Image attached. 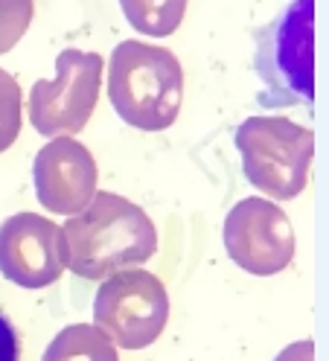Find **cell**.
<instances>
[{
	"mask_svg": "<svg viewBox=\"0 0 329 361\" xmlns=\"http://www.w3.org/2000/svg\"><path fill=\"white\" fill-rule=\"evenodd\" d=\"M68 268L82 280H105L114 271L137 268L158 251V228L143 207L117 192H94L87 207L61 228Z\"/></svg>",
	"mask_w": 329,
	"mask_h": 361,
	"instance_id": "cell-1",
	"label": "cell"
},
{
	"mask_svg": "<svg viewBox=\"0 0 329 361\" xmlns=\"http://www.w3.org/2000/svg\"><path fill=\"white\" fill-rule=\"evenodd\" d=\"M256 102L286 111L315 102V0H289L268 24L254 30Z\"/></svg>",
	"mask_w": 329,
	"mask_h": 361,
	"instance_id": "cell-2",
	"label": "cell"
},
{
	"mask_svg": "<svg viewBox=\"0 0 329 361\" xmlns=\"http://www.w3.org/2000/svg\"><path fill=\"white\" fill-rule=\"evenodd\" d=\"M108 97L125 126L163 131L178 120L184 67L166 47L120 41L108 64Z\"/></svg>",
	"mask_w": 329,
	"mask_h": 361,
	"instance_id": "cell-3",
	"label": "cell"
},
{
	"mask_svg": "<svg viewBox=\"0 0 329 361\" xmlns=\"http://www.w3.org/2000/svg\"><path fill=\"white\" fill-rule=\"evenodd\" d=\"M245 178L277 201L297 198L309 184L315 131L286 117H248L233 131Z\"/></svg>",
	"mask_w": 329,
	"mask_h": 361,
	"instance_id": "cell-4",
	"label": "cell"
},
{
	"mask_svg": "<svg viewBox=\"0 0 329 361\" xmlns=\"http://www.w3.org/2000/svg\"><path fill=\"white\" fill-rule=\"evenodd\" d=\"M169 321V295L146 268H123L105 277L94 298V326L123 350L155 344Z\"/></svg>",
	"mask_w": 329,
	"mask_h": 361,
	"instance_id": "cell-5",
	"label": "cell"
},
{
	"mask_svg": "<svg viewBox=\"0 0 329 361\" xmlns=\"http://www.w3.org/2000/svg\"><path fill=\"white\" fill-rule=\"evenodd\" d=\"M102 90V56L61 50L56 59V76L32 85L27 97L30 123L44 137H73L79 134Z\"/></svg>",
	"mask_w": 329,
	"mask_h": 361,
	"instance_id": "cell-6",
	"label": "cell"
},
{
	"mask_svg": "<svg viewBox=\"0 0 329 361\" xmlns=\"http://www.w3.org/2000/svg\"><path fill=\"white\" fill-rule=\"evenodd\" d=\"M225 251L254 277L286 271L294 259V231L271 198H242L225 219Z\"/></svg>",
	"mask_w": 329,
	"mask_h": 361,
	"instance_id": "cell-7",
	"label": "cell"
},
{
	"mask_svg": "<svg viewBox=\"0 0 329 361\" xmlns=\"http://www.w3.org/2000/svg\"><path fill=\"white\" fill-rule=\"evenodd\" d=\"M68 268V245L53 219L15 213L0 224V274L20 288L53 286Z\"/></svg>",
	"mask_w": 329,
	"mask_h": 361,
	"instance_id": "cell-8",
	"label": "cell"
},
{
	"mask_svg": "<svg viewBox=\"0 0 329 361\" xmlns=\"http://www.w3.org/2000/svg\"><path fill=\"white\" fill-rule=\"evenodd\" d=\"M97 161L87 146L73 137H53L32 161L35 195L56 216H73L87 207L97 192Z\"/></svg>",
	"mask_w": 329,
	"mask_h": 361,
	"instance_id": "cell-9",
	"label": "cell"
},
{
	"mask_svg": "<svg viewBox=\"0 0 329 361\" xmlns=\"http://www.w3.org/2000/svg\"><path fill=\"white\" fill-rule=\"evenodd\" d=\"M41 361H120V355L97 326L70 324L47 344Z\"/></svg>",
	"mask_w": 329,
	"mask_h": 361,
	"instance_id": "cell-10",
	"label": "cell"
},
{
	"mask_svg": "<svg viewBox=\"0 0 329 361\" xmlns=\"http://www.w3.org/2000/svg\"><path fill=\"white\" fill-rule=\"evenodd\" d=\"M190 0H120L131 27L151 38H166L184 24Z\"/></svg>",
	"mask_w": 329,
	"mask_h": 361,
	"instance_id": "cell-11",
	"label": "cell"
},
{
	"mask_svg": "<svg viewBox=\"0 0 329 361\" xmlns=\"http://www.w3.org/2000/svg\"><path fill=\"white\" fill-rule=\"evenodd\" d=\"M20 85L18 79L0 67V154H4L20 134Z\"/></svg>",
	"mask_w": 329,
	"mask_h": 361,
	"instance_id": "cell-12",
	"label": "cell"
},
{
	"mask_svg": "<svg viewBox=\"0 0 329 361\" xmlns=\"http://www.w3.org/2000/svg\"><path fill=\"white\" fill-rule=\"evenodd\" d=\"M32 0H0V56L9 53L32 24Z\"/></svg>",
	"mask_w": 329,
	"mask_h": 361,
	"instance_id": "cell-13",
	"label": "cell"
},
{
	"mask_svg": "<svg viewBox=\"0 0 329 361\" xmlns=\"http://www.w3.org/2000/svg\"><path fill=\"white\" fill-rule=\"evenodd\" d=\"M18 358H20L18 329L6 314H0V361H18Z\"/></svg>",
	"mask_w": 329,
	"mask_h": 361,
	"instance_id": "cell-14",
	"label": "cell"
},
{
	"mask_svg": "<svg viewBox=\"0 0 329 361\" xmlns=\"http://www.w3.org/2000/svg\"><path fill=\"white\" fill-rule=\"evenodd\" d=\"M274 361H315V344L309 338H306V341H297V344H289Z\"/></svg>",
	"mask_w": 329,
	"mask_h": 361,
	"instance_id": "cell-15",
	"label": "cell"
}]
</instances>
